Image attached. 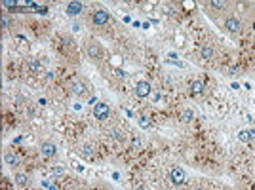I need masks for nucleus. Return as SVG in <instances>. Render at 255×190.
<instances>
[{
	"mask_svg": "<svg viewBox=\"0 0 255 190\" xmlns=\"http://www.w3.org/2000/svg\"><path fill=\"white\" fill-rule=\"evenodd\" d=\"M202 10L206 11V15L213 19L215 23H219L221 19H225L231 11H233V2L227 0H212V2H204Z\"/></svg>",
	"mask_w": 255,
	"mask_h": 190,
	"instance_id": "nucleus-1",
	"label": "nucleus"
},
{
	"mask_svg": "<svg viewBox=\"0 0 255 190\" xmlns=\"http://www.w3.org/2000/svg\"><path fill=\"white\" fill-rule=\"evenodd\" d=\"M84 55L88 57V61H92V63H96V65H101L107 59V50H105V46L99 42L97 38H86Z\"/></svg>",
	"mask_w": 255,
	"mask_h": 190,
	"instance_id": "nucleus-2",
	"label": "nucleus"
},
{
	"mask_svg": "<svg viewBox=\"0 0 255 190\" xmlns=\"http://www.w3.org/2000/svg\"><path fill=\"white\" fill-rule=\"evenodd\" d=\"M219 27H221L227 34H231L233 38H238V36H242V32H244L246 21L242 19V17H238L234 11H231L225 19L219 21Z\"/></svg>",
	"mask_w": 255,
	"mask_h": 190,
	"instance_id": "nucleus-3",
	"label": "nucleus"
},
{
	"mask_svg": "<svg viewBox=\"0 0 255 190\" xmlns=\"http://www.w3.org/2000/svg\"><path fill=\"white\" fill-rule=\"evenodd\" d=\"M111 23H113V15L109 13L107 8H94V10L90 11V17H88L90 29H94V31H103Z\"/></svg>",
	"mask_w": 255,
	"mask_h": 190,
	"instance_id": "nucleus-4",
	"label": "nucleus"
},
{
	"mask_svg": "<svg viewBox=\"0 0 255 190\" xmlns=\"http://www.w3.org/2000/svg\"><path fill=\"white\" fill-rule=\"evenodd\" d=\"M69 90H71V94L75 95V97H92L94 95V88H92V82L88 80V78H82V76H76L71 80V84H69Z\"/></svg>",
	"mask_w": 255,
	"mask_h": 190,
	"instance_id": "nucleus-5",
	"label": "nucleus"
},
{
	"mask_svg": "<svg viewBox=\"0 0 255 190\" xmlns=\"http://www.w3.org/2000/svg\"><path fill=\"white\" fill-rule=\"evenodd\" d=\"M92 114H94L96 120H99V122H107V120L111 118V114H113V108H111V105H109L107 101H97L96 105H94Z\"/></svg>",
	"mask_w": 255,
	"mask_h": 190,
	"instance_id": "nucleus-6",
	"label": "nucleus"
},
{
	"mask_svg": "<svg viewBox=\"0 0 255 190\" xmlns=\"http://www.w3.org/2000/svg\"><path fill=\"white\" fill-rule=\"evenodd\" d=\"M170 181L175 187H183V185L189 181V175H187V171L183 168L175 166V168H171V171H170Z\"/></svg>",
	"mask_w": 255,
	"mask_h": 190,
	"instance_id": "nucleus-7",
	"label": "nucleus"
},
{
	"mask_svg": "<svg viewBox=\"0 0 255 190\" xmlns=\"http://www.w3.org/2000/svg\"><path fill=\"white\" fill-rule=\"evenodd\" d=\"M38 150H40V154H42L44 158L52 160L57 156V145L53 143V141H50V139H46V141H40V147H38Z\"/></svg>",
	"mask_w": 255,
	"mask_h": 190,
	"instance_id": "nucleus-8",
	"label": "nucleus"
},
{
	"mask_svg": "<svg viewBox=\"0 0 255 190\" xmlns=\"http://www.w3.org/2000/svg\"><path fill=\"white\" fill-rule=\"evenodd\" d=\"M65 11H67L69 17H78V15H82L86 11V4L84 2H78V0H73V2L67 4Z\"/></svg>",
	"mask_w": 255,
	"mask_h": 190,
	"instance_id": "nucleus-9",
	"label": "nucleus"
},
{
	"mask_svg": "<svg viewBox=\"0 0 255 190\" xmlns=\"http://www.w3.org/2000/svg\"><path fill=\"white\" fill-rule=\"evenodd\" d=\"M4 164H6L10 169H13V171H17V169L21 168V158H19L15 152L6 150V152H4Z\"/></svg>",
	"mask_w": 255,
	"mask_h": 190,
	"instance_id": "nucleus-10",
	"label": "nucleus"
},
{
	"mask_svg": "<svg viewBox=\"0 0 255 190\" xmlns=\"http://www.w3.org/2000/svg\"><path fill=\"white\" fill-rule=\"evenodd\" d=\"M150 92H152V84H150L149 80H139L137 86H135V97L145 99V97L150 95Z\"/></svg>",
	"mask_w": 255,
	"mask_h": 190,
	"instance_id": "nucleus-11",
	"label": "nucleus"
},
{
	"mask_svg": "<svg viewBox=\"0 0 255 190\" xmlns=\"http://www.w3.org/2000/svg\"><path fill=\"white\" fill-rule=\"evenodd\" d=\"M200 53H202L204 61H212V59H215V53H217V50H215V46H212V44H206Z\"/></svg>",
	"mask_w": 255,
	"mask_h": 190,
	"instance_id": "nucleus-12",
	"label": "nucleus"
},
{
	"mask_svg": "<svg viewBox=\"0 0 255 190\" xmlns=\"http://www.w3.org/2000/svg\"><path fill=\"white\" fill-rule=\"evenodd\" d=\"M13 179H15V183L19 185V187H27L29 185V175L27 173H21V171H15V175H13Z\"/></svg>",
	"mask_w": 255,
	"mask_h": 190,
	"instance_id": "nucleus-13",
	"label": "nucleus"
},
{
	"mask_svg": "<svg viewBox=\"0 0 255 190\" xmlns=\"http://www.w3.org/2000/svg\"><path fill=\"white\" fill-rule=\"evenodd\" d=\"M111 135H113L115 141H120V143L126 141V135H124V131H122L120 127H113V129H111Z\"/></svg>",
	"mask_w": 255,
	"mask_h": 190,
	"instance_id": "nucleus-14",
	"label": "nucleus"
},
{
	"mask_svg": "<svg viewBox=\"0 0 255 190\" xmlns=\"http://www.w3.org/2000/svg\"><path fill=\"white\" fill-rule=\"evenodd\" d=\"M191 92L194 95H200L204 92V84L200 82V80H194V82L191 84Z\"/></svg>",
	"mask_w": 255,
	"mask_h": 190,
	"instance_id": "nucleus-15",
	"label": "nucleus"
},
{
	"mask_svg": "<svg viewBox=\"0 0 255 190\" xmlns=\"http://www.w3.org/2000/svg\"><path fill=\"white\" fill-rule=\"evenodd\" d=\"M248 25H250V29H252V32L255 34V8H252V11H250V15H248Z\"/></svg>",
	"mask_w": 255,
	"mask_h": 190,
	"instance_id": "nucleus-16",
	"label": "nucleus"
},
{
	"mask_svg": "<svg viewBox=\"0 0 255 190\" xmlns=\"http://www.w3.org/2000/svg\"><path fill=\"white\" fill-rule=\"evenodd\" d=\"M80 154H82L84 158H92V156H94V148H92V145H84V148L80 150Z\"/></svg>",
	"mask_w": 255,
	"mask_h": 190,
	"instance_id": "nucleus-17",
	"label": "nucleus"
},
{
	"mask_svg": "<svg viewBox=\"0 0 255 190\" xmlns=\"http://www.w3.org/2000/svg\"><path fill=\"white\" fill-rule=\"evenodd\" d=\"M238 139H240V141H244V143H250V139H252V131H248V129L240 131V133H238Z\"/></svg>",
	"mask_w": 255,
	"mask_h": 190,
	"instance_id": "nucleus-18",
	"label": "nucleus"
},
{
	"mask_svg": "<svg viewBox=\"0 0 255 190\" xmlns=\"http://www.w3.org/2000/svg\"><path fill=\"white\" fill-rule=\"evenodd\" d=\"M192 190H208V189H202V187H196V189H192Z\"/></svg>",
	"mask_w": 255,
	"mask_h": 190,
	"instance_id": "nucleus-19",
	"label": "nucleus"
},
{
	"mask_svg": "<svg viewBox=\"0 0 255 190\" xmlns=\"http://www.w3.org/2000/svg\"><path fill=\"white\" fill-rule=\"evenodd\" d=\"M137 190H145V189H137Z\"/></svg>",
	"mask_w": 255,
	"mask_h": 190,
	"instance_id": "nucleus-20",
	"label": "nucleus"
}]
</instances>
